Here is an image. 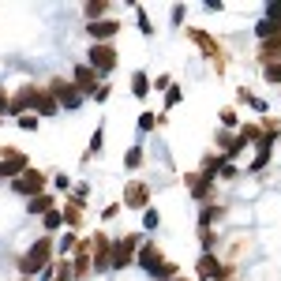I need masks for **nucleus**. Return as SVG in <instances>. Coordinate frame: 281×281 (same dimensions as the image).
Instances as JSON below:
<instances>
[{"label":"nucleus","mask_w":281,"mask_h":281,"mask_svg":"<svg viewBox=\"0 0 281 281\" xmlns=\"http://www.w3.org/2000/svg\"><path fill=\"white\" fill-rule=\"evenodd\" d=\"M15 172H26V161L19 158V154H8V158L0 161V177H15Z\"/></svg>","instance_id":"7ed1b4c3"},{"label":"nucleus","mask_w":281,"mask_h":281,"mask_svg":"<svg viewBox=\"0 0 281 281\" xmlns=\"http://www.w3.org/2000/svg\"><path fill=\"white\" fill-rule=\"evenodd\" d=\"M38 109H42V113H53V109H56V101L49 98V94H38Z\"/></svg>","instance_id":"4468645a"},{"label":"nucleus","mask_w":281,"mask_h":281,"mask_svg":"<svg viewBox=\"0 0 281 281\" xmlns=\"http://www.w3.org/2000/svg\"><path fill=\"white\" fill-rule=\"evenodd\" d=\"M90 64L98 67V72H109V67L116 64V56H113L109 45H94V49H90Z\"/></svg>","instance_id":"f03ea898"},{"label":"nucleus","mask_w":281,"mask_h":281,"mask_svg":"<svg viewBox=\"0 0 281 281\" xmlns=\"http://www.w3.org/2000/svg\"><path fill=\"white\" fill-rule=\"evenodd\" d=\"M120 30V23H113V19H98V23H90V38H113Z\"/></svg>","instance_id":"20e7f679"},{"label":"nucleus","mask_w":281,"mask_h":281,"mask_svg":"<svg viewBox=\"0 0 281 281\" xmlns=\"http://www.w3.org/2000/svg\"><path fill=\"white\" fill-rule=\"evenodd\" d=\"M45 210H49V199H45V195H34V199H30V214H45Z\"/></svg>","instance_id":"f8f14e48"},{"label":"nucleus","mask_w":281,"mask_h":281,"mask_svg":"<svg viewBox=\"0 0 281 281\" xmlns=\"http://www.w3.org/2000/svg\"><path fill=\"white\" fill-rule=\"evenodd\" d=\"M266 79H270V83H281V64H274V67H266Z\"/></svg>","instance_id":"f3484780"},{"label":"nucleus","mask_w":281,"mask_h":281,"mask_svg":"<svg viewBox=\"0 0 281 281\" xmlns=\"http://www.w3.org/2000/svg\"><path fill=\"white\" fill-rule=\"evenodd\" d=\"M143 199H147V188H143V184H131L128 188V202L131 206H143Z\"/></svg>","instance_id":"9b49d317"},{"label":"nucleus","mask_w":281,"mask_h":281,"mask_svg":"<svg viewBox=\"0 0 281 281\" xmlns=\"http://www.w3.org/2000/svg\"><path fill=\"white\" fill-rule=\"evenodd\" d=\"M56 98H60V105H67V109H75V105L83 101V94H79V90H67L64 83H56Z\"/></svg>","instance_id":"423d86ee"},{"label":"nucleus","mask_w":281,"mask_h":281,"mask_svg":"<svg viewBox=\"0 0 281 281\" xmlns=\"http://www.w3.org/2000/svg\"><path fill=\"white\" fill-rule=\"evenodd\" d=\"M75 83H79V90H94V83H98L94 67H75Z\"/></svg>","instance_id":"6e6552de"},{"label":"nucleus","mask_w":281,"mask_h":281,"mask_svg":"<svg viewBox=\"0 0 281 281\" xmlns=\"http://www.w3.org/2000/svg\"><path fill=\"white\" fill-rule=\"evenodd\" d=\"M266 19H270V23H277V19H281V4H270L266 8Z\"/></svg>","instance_id":"a211bd4d"},{"label":"nucleus","mask_w":281,"mask_h":281,"mask_svg":"<svg viewBox=\"0 0 281 281\" xmlns=\"http://www.w3.org/2000/svg\"><path fill=\"white\" fill-rule=\"evenodd\" d=\"M131 251H135V240H124V244H116V251H113V266H128Z\"/></svg>","instance_id":"0eeeda50"},{"label":"nucleus","mask_w":281,"mask_h":281,"mask_svg":"<svg viewBox=\"0 0 281 281\" xmlns=\"http://www.w3.org/2000/svg\"><path fill=\"white\" fill-rule=\"evenodd\" d=\"M206 184H210V177H191V191L202 199V195H206Z\"/></svg>","instance_id":"ddd939ff"},{"label":"nucleus","mask_w":281,"mask_h":281,"mask_svg":"<svg viewBox=\"0 0 281 281\" xmlns=\"http://www.w3.org/2000/svg\"><path fill=\"white\" fill-rule=\"evenodd\" d=\"M199 277H225V270L218 266V259L202 255V259H199Z\"/></svg>","instance_id":"39448f33"},{"label":"nucleus","mask_w":281,"mask_h":281,"mask_svg":"<svg viewBox=\"0 0 281 281\" xmlns=\"http://www.w3.org/2000/svg\"><path fill=\"white\" fill-rule=\"evenodd\" d=\"M131 83H135V94H139V98H143V94H147V75H143V72H139V75H135V79H131Z\"/></svg>","instance_id":"2eb2a0df"},{"label":"nucleus","mask_w":281,"mask_h":281,"mask_svg":"<svg viewBox=\"0 0 281 281\" xmlns=\"http://www.w3.org/2000/svg\"><path fill=\"white\" fill-rule=\"evenodd\" d=\"M263 56L270 60V56H281V42H274V45H263Z\"/></svg>","instance_id":"dca6fc26"},{"label":"nucleus","mask_w":281,"mask_h":281,"mask_svg":"<svg viewBox=\"0 0 281 281\" xmlns=\"http://www.w3.org/2000/svg\"><path fill=\"white\" fill-rule=\"evenodd\" d=\"M49 251H53V244H49V240H38V244H34L30 251H26V255H23V263H19V266H23V274L45 270V259H49Z\"/></svg>","instance_id":"f257e3e1"},{"label":"nucleus","mask_w":281,"mask_h":281,"mask_svg":"<svg viewBox=\"0 0 281 281\" xmlns=\"http://www.w3.org/2000/svg\"><path fill=\"white\" fill-rule=\"evenodd\" d=\"M38 188H42V177H38V172H26L23 180H15V191H23V195H30Z\"/></svg>","instance_id":"1a4fd4ad"},{"label":"nucleus","mask_w":281,"mask_h":281,"mask_svg":"<svg viewBox=\"0 0 281 281\" xmlns=\"http://www.w3.org/2000/svg\"><path fill=\"white\" fill-rule=\"evenodd\" d=\"M45 225L56 229V225H60V214H56V210H49V214H45Z\"/></svg>","instance_id":"6ab92c4d"},{"label":"nucleus","mask_w":281,"mask_h":281,"mask_svg":"<svg viewBox=\"0 0 281 281\" xmlns=\"http://www.w3.org/2000/svg\"><path fill=\"white\" fill-rule=\"evenodd\" d=\"M34 101H38V90H30V86H26V90H19V98H15L12 109H26V105H34Z\"/></svg>","instance_id":"9d476101"}]
</instances>
